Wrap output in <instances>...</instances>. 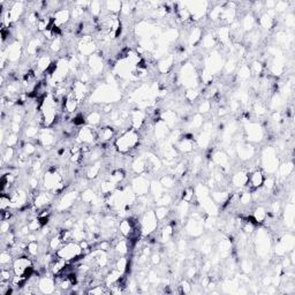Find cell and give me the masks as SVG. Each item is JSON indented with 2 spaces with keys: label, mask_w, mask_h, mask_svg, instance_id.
Segmentation results:
<instances>
[{
  "label": "cell",
  "mask_w": 295,
  "mask_h": 295,
  "mask_svg": "<svg viewBox=\"0 0 295 295\" xmlns=\"http://www.w3.org/2000/svg\"><path fill=\"white\" fill-rule=\"evenodd\" d=\"M140 142V135L136 129H130L115 140V148L121 153H128L130 150L136 149Z\"/></svg>",
  "instance_id": "6da1fadb"
},
{
  "label": "cell",
  "mask_w": 295,
  "mask_h": 295,
  "mask_svg": "<svg viewBox=\"0 0 295 295\" xmlns=\"http://www.w3.org/2000/svg\"><path fill=\"white\" fill-rule=\"evenodd\" d=\"M264 182V175L263 173L261 171H255L254 173L248 175V180H247V186H249L252 189H257L263 185Z\"/></svg>",
  "instance_id": "7a4b0ae2"
}]
</instances>
